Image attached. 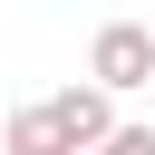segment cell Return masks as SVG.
<instances>
[{"mask_svg": "<svg viewBox=\"0 0 155 155\" xmlns=\"http://www.w3.org/2000/svg\"><path fill=\"white\" fill-rule=\"evenodd\" d=\"M87 78L116 87V97L155 87V29H145V19H107V29L87 39Z\"/></svg>", "mask_w": 155, "mask_h": 155, "instance_id": "obj_1", "label": "cell"}, {"mask_svg": "<svg viewBox=\"0 0 155 155\" xmlns=\"http://www.w3.org/2000/svg\"><path fill=\"white\" fill-rule=\"evenodd\" d=\"M0 155H78V136L58 126V107H48V97H29V107H10V126H0Z\"/></svg>", "mask_w": 155, "mask_h": 155, "instance_id": "obj_2", "label": "cell"}, {"mask_svg": "<svg viewBox=\"0 0 155 155\" xmlns=\"http://www.w3.org/2000/svg\"><path fill=\"white\" fill-rule=\"evenodd\" d=\"M87 155H155V126H116L107 145H87Z\"/></svg>", "mask_w": 155, "mask_h": 155, "instance_id": "obj_3", "label": "cell"}]
</instances>
